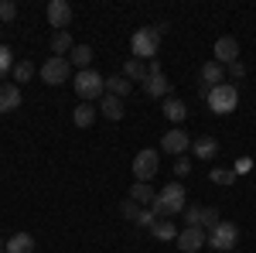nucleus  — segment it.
I'll return each instance as SVG.
<instances>
[{"instance_id": "6", "label": "nucleus", "mask_w": 256, "mask_h": 253, "mask_svg": "<svg viewBox=\"0 0 256 253\" xmlns=\"http://www.w3.org/2000/svg\"><path fill=\"white\" fill-rule=\"evenodd\" d=\"M38 76L44 86H62V82H68V79H76L72 76V62L68 59H58V55H52V59L44 62L38 69Z\"/></svg>"}, {"instance_id": "7", "label": "nucleus", "mask_w": 256, "mask_h": 253, "mask_svg": "<svg viewBox=\"0 0 256 253\" xmlns=\"http://www.w3.org/2000/svg\"><path fill=\"white\" fill-rule=\"evenodd\" d=\"M144 89H147V96H150V99H168V93H171V82H168L164 72H160L158 59L147 62V82H144Z\"/></svg>"}, {"instance_id": "25", "label": "nucleus", "mask_w": 256, "mask_h": 253, "mask_svg": "<svg viewBox=\"0 0 256 253\" xmlns=\"http://www.w3.org/2000/svg\"><path fill=\"white\" fill-rule=\"evenodd\" d=\"M150 233L158 236V239H164V243H168V239H178V233H181V229L174 226V219H158V222L150 226Z\"/></svg>"}, {"instance_id": "19", "label": "nucleus", "mask_w": 256, "mask_h": 253, "mask_svg": "<svg viewBox=\"0 0 256 253\" xmlns=\"http://www.w3.org/2000/svg\"><path fill=\"white\" fill-rule=\"evenodd\" d=\"M160 113H164V117L171 120V123H181V120L188 117V106H184V99H178V96H168L164 99V110H160Z\"/></svg>"}, {"instance_id": "12", "label": "nucleus", "mask_w": 256, "mask_h": 253, "mask_svg": "<svg viewBox=\"0 0 256 253\" xmlns=\"http://www.w3.org/2000/svg\"><path fill=\"white\" fill-rule=\"evenodd\" d=\"M198 79H202L205 96H208V89H216V86H222V82H226V65H218L216 59L205 62V65H202V72H198Z\"/></svg>"}, {"instance_id": "26", "label": "nucleus", "mask_w": 256, "mask_h": 253, "mask_svg": "<svg viewBox=\"0 0 256 253\" xmlns=\"http://www.w3.org/2000/svg\"><path fill=\"white\" fill-rule=\"evenodd\" d=\"M130 79H123V76H110L106 79V96H116V99H123L126 93H130Z\"/></svg>"}, {"instance_id": "29", "label": "nucleus", "mask_w": 256, "mask_h": 253, "mask_svg": "<svg viewBox=\"0 0 256 253\" xmlns=\"http://www.w3.org/2000/svg\"><path fill=\"white\" fill-rule=\"evenodd\" d=\"M120 215H123V219H134V222H137L140 205L134 202V198H123V202H120Z\"/></svg>"}, {"instance_id": "11", "label": "nucleus", "mask_w": 256, "mask_h": 253, "mask_svg": "<svg viewBox=\"0 0 256 253\" xmlns=\"http://www.w3.org/2000/svg\"><path fill=\"white\" fill-rule=\"evenodd\" d=\"M68 21H72V4L68 0H52L48 4V24L55 31H68Z\"/></svg>"}, {"instance_id": "28", "label": "nucleus", "mask_w": 256, "mask_h": 253, "mask_svg": "<svg viewBox=\"0 0 256 253\" xmlns=\"http://www.w3.org/2000/svg\"><path fill=\"white\" fill-rule=\"evenodd\" d=\"M236 171H232V168H212V181H216V185H232V181H236Z\"/></svg>"}, {"instance_id": "21", "label": "nucleus", "mask_w": 256, "mask_h": 253, "mask_svg": "<svg viewBox=\"0 0 256 253\" xmlns=\"http://www.w3.org/2000/svg\"><path fill=\"white\" fill-rule=\"evenodd\" d=\"M68 62H72L79 72L92 69V48H89V45H76V48H72V55H68Z\"/></svg>"}, {"instance_id": "30", "label": "nucleus", "mask_w": 256, "mask_h": 253, "mask_svg": "<svg viewBox=\"0 0 256 253\" xmlns=\"http://www.w3.org/2000/svg\"><path fill=\"white\" fill-rule=\"evenodd\" d=\"M18 18V4L14 0H0V21H14Z\"/></svg>"}, {"instance_id": "32", "label": "nucleus", "mask_w": 256, "mask_h": 253, "mask_svg": "<svg viewBox=\"0 0 256 253\" xmlns=\"http://www.w3.org/2000/svg\"><path fill=\"white\" fill-rule=\"evenodd\" d=\"M158 222V215L150 212V209H140V215H137V226H144V229H150Z\"/></svg>"}, {"instance_id": "4", "label": "nucleus", "mask_w": 256, "mask_h": 253, "mask_svg": "<svg viewBox=\"0 0 256 253\" xmlns=\"http://www.w3.org/2000/svg\"><path fill=\"white\" fill-rule=\"evenodd\" d=\"M158 45H160V35L154 31V28H140L137 35L130 38L134 59H140V62H154L158 59Z\"/></svg>"}, {"instance_id": "37", "label": "nucleus", "mask_w": 256, "mask_h": 253, "mask_svg": "<svg viewBox=\"0 0 256 253\" xmlns=\"http://www.w3.org/2000/svg\"><path fill=\"white\" fill-rule=\"evenodd\" d=\"M0 253H7V250H0Z\"/></svg>"}, {"instance_id": "2", "label": "nucleus", "mask_w": 256, "mask_h": 253, "mask_svg": "<svg viewBox=\"0 0 256 253\" xmlns=\"http://www.w3.org/2000/svg\"><path fill=\"white\" fill-rule=\"evenodd\" d=\"M72 89H76V96H79L82 103H96V99L106 96V79L99 76L96 69H86V72H76Z\"/></svg>"}, {"instance_id": "8", "label": "nucleus", "mask_w": 256, "mask_h": 253, "mask_svg": "<svg viewBox=\"0 0 256 253\" xmlns=\"http://www.w3.org/2000/svg\"><path fill=\"white\" fill-rule=\"evenodd\" d=\"M160 157H158V151H154V147H144V151H137V157H134V164H130V168H134V178H137V181H150V178L158 175V164Z\"/></svg>"}, {"instance_id": "14", "label": "nucleus", "mask_w": 256, "mask_h": 253, "mask_svg": "<svg viewBox=\"0 0 256 253\" xmlns=\"http://www.w3.org/2000/svg\"><path fill=\"white\" fill-rule=\"evenodd\" d=\"M216 62L218 65H232V62H239V41L236 38H218L216 41Z\"/></svg>"}, {"instance_id": "15", "label": "nucleus", "mask_w": 256, "mask_h": 253, "mask_svg": "<svg viewBox=\"0 0 256 253\" xmlns=\"http://www.w3.org/2000/svg\"><path fill=\"white\" fill-rule=\"evenodd\" d=\"M20 86L18 82H4V86H0V113H14V110H18L20 106Z\"/></svg>"}, {"instance_id": "27", "label": "nucleus", "mask_w": 256, "mask_h": 253, "mask_svg": "<svg viewBox=\"0 0 256 253\" xmlns=\"http://www.w3.org/2000/svg\"><path fill=\"white\" fill-rule=\"evenodd\" d=\"M34 79V65L31 62H18L14 65V82H31Z\"/></svg>"}, {"instance_id": "17", "label": "nucleus", "mask_w": 256, "mask_h": 253, "mask_svg": "<svg viewBox=\"0 0 256 253\" xmlns=\"http://www.w3.org/2000/svg\"><path fill=\"white\" fill-rule=\"evenodd\" d=\"M130 198H134L137 205H147V209H150V202L158 198V188H154L150 181H134V185H130Z\"/></svg>"}, {"instance_id": "1", "label": "nucleus", "mask_w": 256, "mask_h": 253, "mask_svg": "<svg viewBox=\"0 0 256 253\" xmlns=\"http://www.w3.org/2000/svg\"><path fill=\"white\" fill-rule=\"evenodd\" d=\"M184 209H188V192H184V185H178V181L164 185V188L158 192V198L150 202V212L158 215V219H174V215H184Z\"/></svg>"}, {"instance_id": "36", "label": "nucleus", "mask_w": 256, "mask_h": 253, "mask_svg": "<svg viewBox=\"0 0 256 253\" xmlns=\"http://www.w3.org/2000/svg\"><path fill=\"white\" fill-rule=\"evenodd\" d=\"M0 250H4V243H0Z\"/></svg>"}, {"instance_id": "24", "label": "nucleus", "mask_w": 256, "mask_h": 253, "mask_svg": "<svg viewBox=\"0 0 256 253\" xmlns=\"http://www.w3.org/2000/svg\"><path fill=\"white\" fill-rule=\"evenodd\" d=\"M123 79H130V82H147V62L130 59L123 65Z\"/></svg>"}, {"instance_id": "35", "label": "nucleus", "mask_w": 256, "mask_h": 253, "mask_svg": "<svg viewBox=\"0 0 256 253\" xmlns=\"http://www.w3.org/2000/svg\"><path fill=\"white\" fill-rule=\"evenodd\" d=\"M229 76H232V79H242V76H246V65H242V62H232V65H229Z\"/></svg>"}, {"instance_id": "5", "label": "nucleus", "mask_w": 256, "mask_h": 253, "mask_svg": "<svg viewBox=\"0 0 256 253\" xmlns=\"http://www.w3.org/2000/svg\"><path fill=\"white\" fill-rule=\"evenodd\" d=\"M236 239H239L236 222H226V219H218L216 226L208 229V246H212V250H218V253H232Z\"/></svg>"}, {"instance_id": "16", "label": "nucleus", "mask_w": 256, "mask_h": 253, "mask_svg": "<svg viewBox=\"0 0 256 253\" xmlns=\"http://www.w3.org/2000/svg\"><path fill=\"white\" fill-rule=\"evenodd\" d=\"M192 151H195L198 161H212V157L218 154V140H216V137H208V134H202V137L192 140Z\"/></svg>"}, {"instance_id": "3", "label": "nucleus", "mask_w": 256, "mask_h": 253, "mask_svg": "<svg viewBox=\"0 0 256 253\" xmlns=\"http://www.w3.org/2000/svg\"><path fill=\"white\" fill-rule=\"evenodd\" d=\"M205 103H208V110H212V113L226 117V113H232V110L239 106V89L232 86V82H222V86H216V89H208Z\"/></svg>"}, {"instance_id": "9", "label": "nucleus", "mask_w": 256, "mask_h": 253, "mask_svg": "<svg viewBox=\"0 0 256 253\" xmlns=\"http://www.w3.org/2000/svg\"><path fill=\"white\" fill-rule=\"evenodd\" d=\"M178 250L181 253H198L202 246H208V229H202V226H184L181 233H178Z\"/></svg>"}, {"instance_id": "20", "label": "nucleus", "mask_w": 256, "mask_h": 253, "mask_svg": "<svg viewBox=\"0 0 256 253\" xmlns=\"http://www.w3.org/2000/svg\"><path fill=\"white\" fill-rule=\"evenodd\" d=\"M72 48H76V45H72V35H68V31H55V35H52V52H55L58 59H68Z\"/></svg>"}, {"instance_id": "33", "label": "nucleus", "mask_w": 256, "mask_h": 253, "mask_svg": "<svg viewBox=\"0 0 256 253\" xmlns=\"http://www.w3.org/2000/svg\"><path fill=\"white\" fill-rule=\"evenodd\" d=\"M188 171H192V161H188L184 154H181V157H174V175H178V178H184Z\"/></svg>"}, {"instance_id": "34", "label": "nucleus", "mask_w": 256, "mask_h": 253, "mask_svg": "<svg viewBox=\"0 0 256 253\" xmlns=\"http://www.w3.org/2000/svg\"><path fill=\"white\" fill-rule=\"evenodd\" d=\"M232 171H236V175H250V171H253V157H239Z\"/></svg>"}, {"instance_id": "23", "label": "nucleus", "mask_w": 256, "mask_h": 253, "mask_svg": "<svg viewBox=\"0 0 256 253\" xmlns=\"http://www.w3.org/2000/svg\"><path fill=\"white\" fill-rule=\"evenodd\" d=\"M96 106H92V103H79V106H76V113H72V120H76V127H82V130H86V127H92V120H96Z\"/></svg>"}, {"instance_id": "18", "label": "nucleus", "mask_w": 256, "mask_h": 253, "mask_svg": "<svg viewBox=\"0 0 256 253\" xmlns=\"http://www.w3.org/2000/svg\"><path fill=\"white\" fill-rule=\"evenodd\" d=\"M34 246H38V243H34V236H31V233H14L7 243H4V250H7V253H34Z\"/></svg>"}, {"instance_id": "10", "label": "nucleus", "mask_w": 256, "mask_h": 253, "mask_svg": "<svg viewBox=\"0 0 256 253\" xmlns=\"http://www.w3.org/2000/svg\"><path fill=\"white\" fill-rule=\"evenodd\" d=\"M188 147H192V137L184 134L181 127H171L168 134L160 137V151H168V154H174V157H181Z\"/></svg>"}, {"instance_id": "13", "label": "nucleus", "mask_w": 256, "mask_h": 253, "mask_svg": "<svg viewBox=\"0 0 256 253\" xmlns=\"http://www.w3.org/2000/svg\"><path fill=\"white\" fill-rule=\"evenodd\" d=\"M184 222H188V226H202V229H212V226L218 222V212H216V209L188 205V209H184Z\"/></svg>"}, {"instance_id": "31", "label": "nucleus", "mask_w": 256, "mask_h": 253, "mask_svg": "<svg viewBox=\"0 0 256 253\" xmlns=\"http://www.w3.org/2000/svg\"><path fill=\"white\" fill-rule=\"evenodd\" d=\"M10 72V48L7 45H0V79Z\"/></svg>"}, {"instance_id": "22", "label": "nucleus", "mask_w": 256, "mask_h": 253, "mask_svg": "<svg viewBox=\"0 0 256 253\" xmlns=\"http://www.w3.org/2000/svg\"><path fill=\"white\" fill-rule=\"evenodd\" d=\"M99 113H102L106 120H123V99L102 96V99H99Z\"/></svg>"}]
</instances>
